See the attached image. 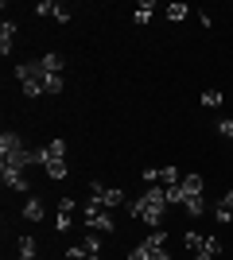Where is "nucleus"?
I'll list each match as a JSON object with an SVG mask.
<instances>
[{
  "label": "nucleus",
  "instance_id": "nucleus-1",
  "mask_svg": "<svg viewBox=\"0 0 233 260\" xmlns=\"http://www.w3.org/2000/svg\"><path fill=\"white\" fill-rule=\"evenodd\" d=\"M163 210H167V190H163L159 183H152L140 198H132V202H128V214L140 217V221H144V225H152V229L163 225Z\"/></svg>",
  "mask_w": 233,
  "mask_h": 260
},
{
  "label": "nucleus",
  "instance_id": "nucleus-2",
  "mask_svg": "<svg viewBox=\"0 0 233 260\" xmlns=\"http://www.w3.org/2000/svg\"><path fill=\"white\" fill-rule=\"evenodd\" d=\"M39 163V148H23L20 132H0V167H31Z\"/></svg>",
  "mask_w": 233,
  "mask_h": 260
},
{
  "label": "nucleus",
  "instance_id": "nucleus-3",
  "mask_svg": "<svg viewBox=\"0 0 233 260\" xmlns=\"http://www.w3.org/2000/svg\"><path fill=\"white\" fill-rule=\"evenodd\" d=\"M128 260H171L167 256V229H152V233L128 252Z\"/></svg>",
  "mask_w": 233,
  "mask_h": 260
},
{
  "label": "nucleus",
  "instance_id": "nucleus-4",
  "mask_svg": "<svg viewBox=\"0 0 233 260\" xmlns=\"http://www.w3.org/2000/svg\"><path fill=\"white\" fill-rule=\"evenodd\" d=\"M16 78H20V86H23V93H27V98H39V93H43V66H39V58H35V62H20L16 66Z\"/></svg>",
  "mask_w": 233,
  "mask_h": 260
},
{
  "label": "nucleus",
  "instance_id": "nucleus-5",
  "mask_svg": "<svg viewBox=\"0 0 233 260\" xmlns=\"http://www.w3.org/2000/svg\"><path fill=\"white\" fill-rule=\"evenodd\" d=\"M89 202H97V206H105V210H113V206H121L124 202V190L121 186H101V183H89Z\"/></svg>",
  "mask_w": 233,
  "mask_h": 260
},
{
  "label": "nucleus",
  "instance_id": "nucleus-6",
  "mask_svg": "<svg viewBox=\"0 0 233 260\" xmlns=\"http://www.w3.org/2000/svg\"><path fill=\"white\" fill-rule=\"evenodd\" d=\"M39 163H43L47 171H51V167H58V163H66V140H62V136H55L51 144H43V148H39Z\"/></svg>",
  "mask_w": 233,
  "mask_h": 260
},
{
  "label": "nucleus",
  "instance_id": "nucleus-7",
  "mask_svg": "<svg viewBox=\"0 0 233 260\" xmlns=\"http://www.w3.org/2000/svg\"><path fill=\"white\" fill-rule=\"evenodd\" d=\"M82 217H86L89 229H101V233H113V229H117V225H113V214H109L105 206H97V202H89Z\"/></svg>",
  "mask_w": 233,
  "mask_h": 260
},
{
  "label": "nucleus",
  "instance_id": "nucleus-8",
  "mask_svg": "<svg viewBox=\"0 0 233 260\" xmlns=\"http://www.w3.org/2000/svg\"><path fill=\"white\" fill-rule=\"evenodd\" d=\"M66 256H70V260H101V241H97V233H89L82 245H70Z\"/></svg>",
  "mask_w": 233,
  "mask_h": 260
},
{
  "label": "nucleus",
  "instance_id": "nucleus-9",
  "mask_svg": "<svg viewBox=\"0 0 233 260\" xmlns=\"http://www.w3.org/2000/svg\"><path fill=\"white\" fill-rule=\"evenodd\" d=\"M35 16H51V20H58V23H70V8H62L58 0H39V4H35Z\"/></svg>",
  "mask_w": 233,
  "mask_h": 260
},
{
  "label": "nucleus",
  "instance_id": "nucleus-10",
  "mask_svg": "<svg viewBox=\"0 0 233 260\" xmlns=\"http://www.w3.org/2000/svg\"><path fill=\"white\" fill-rule=\"evenodd\" d=\"M202 175L198 171H190V175H183V179H179V190H183V202H187V198H198L202 194Z\"/></svg>",
  "mask_w": 233,
  "mask_h": 260
},
{
  "label": "nucleus",
  "instance_id": "nucleus-11",
  "mask_svg": "<svg viewBox=\"0 0 233 260\" xmlns=\"http://www.w3.org/2000/svg\"><path fill=\"white\" fill-rule=\"evenodd\" d=\"M0 179H4V186H12V190H27L23 167H0Z\"/></svg>",
  "mask_w": 233,
  "mask_h": 260
},
{
  "label": "nucleus",
  "instance_id": "nucleus-12",
  "mask_svg": "<svg viewBox=\"0 0 233 260\" xmlns=\"http://www.w3.org/2000/svg\"><path fill=\"white\" fill-rule=\"evenodd\" d=\"M39 66H43V74H62V70H66V58L58 51H47L43 58H39Z\"/></svg>",
  "mask_w": 233,
  "mask_h": 260
},
{
  "label": "nucleus",
  "instance_id": "nucleus-13",
  "mask_svg": "<svg viewBox=\"0 0 233 260\" xmlns=\"http://www.w3.org/2000/svg\"><path fill=\"white\" fill-rule=\"evenodd\" d=\"M12 47H16V23H12V20H4V23H0V54L8 58V51H12Z\"/></svg>",
  "mask_w": 233,
  "mask_h": 260
},
{
  "label": "nucleus",
  "instance_id": "nucleus-14",
  "mask_svg": "<svg viewBox=\"0 0 233 260\" xmlns=\"http://www.w3.org/2000/svg\"><path fill=\"white\" fill-rule=\"evenodd\" d=\"M70 221H74V198H58V217H55V225H58V229H70Z\"/></svg>",
  "mask_w": 233,
  "mask_h": 260
},
{
  "label": "nucleus",
  "instance_id": "nucleus-15",
  "mask_svg": "<svg viewBox=\"0 0 233 260\" xmlns=\"http://www.w3.org/2000/svg\"><path fill=\"white\" fill-rule=\"evenodd\" d=\"M16 252H20V260H35L39 245H35V237H31V233H23V237L16 241Z\"/></svg>",
  "mask_w": 233,
  "mask_h": 260
},
{
  "label": "nucleus",
  "instance_id": "nucleus-16",
  "mask_svg": "<svg viewBox=\"0 0 233 260\" xmlns=\"http://www.w3.org/2000/svg\"><path fill=\"white\" fill-rule=\"evenodd\" d=\"M179 179H183L179 167H155V183H159V186H175Z\"/></svg>",
  "mask_w": 233,
  "mask_h": 260
},
{
  "label": "nucleus",
  "instance_id": "nucleus-17",
  "mask_svg": "<svg viewBox=\"0 0 233 260\" xmlns=\"http://www.w3.org/2000/svg\"><path fill=\"white\" fill-rule=\"evenodd\" d=\"M152 12H155V0H140L136 12H132V23H136V27H144V23L152 20Z\"/></svg>",
  "mask_w": 233,
  "mask_h": 260
},
{
  "label": "nucleus",
  "instance_id": "nucleus-18",
  "mask_svg": "<svg viewBox=\"0 0 233 260\" xmlns=\"http://www.w3.org/2000/svg\"><path fill=\"white\" fill-rule=\"evenodd\" d=\"M218 252H222V241H218V237H206V241H202V249L194 252V260H214Z\"/></svg>",
  "mask_w": 233,
  "mask_h": 260
},
{
  "label": "nucleus",
  "instance_id": "nucleus-19",
  "mask_svg": "<svg viewBox=\"0 0 233 260\" xmlns=\"http://www.w3.org/2000/svg\"><path fill=\"white\" fill-rule=\"evenodd\" d=\"M43 202H39V198H27V202H23V217H27V221H43Z\"/></svg>",
  "mask_w": 233,
  "mask_h": 260
},
{
  "label": "nucleus",
  "instance_id": "nucleus-20",
  "mask_svg": "<svg viewBox=\"0 0 233 260\" xmlns=\"http://www.w3.org/2000/svg\"><path fill=\"white\" fill-rule=\"evenodd\" d=\"M62 86H66V78H62V74H47L43 78V93H62Z\"/></svg>",
  "mask_w": 233,
  "mask_h": 260
},
{
  "label": "nucleus",
  "instance_id": "nucleus-21",
  "mask_svg": "<svg viewBox=\"0 0 233 260\" xmlns=\"http://www.w3.org/2000/svg\"><path fill=\"white\" fill-rule=\"evenodd\" d=\"M183 210H187L190 217H202V214H206V202H202V194H198V198H187V202H183Z\"/></svg>",
  "mask_w": 233,
  "mask_h": 260
},
{
  "label": "nucleus",
  "instance_id": "nucleus-22",
  "mask_svg": "<svg viewBox=\"0 0 233 260\" xmlns=\"http://www.w3.org/2000/svg\"><path fill=\"white\" fill-rule=\"evenodd\" d=\"M163 12H167V20H171V23H179V20H187L190 8H187V4H167Z\"/></svg>",
  "mask_w": 233,
  "mask_h": 260
},
{
  "label": "nucleus",
  "instance_id": "nucleus-23",
  "mask_svg": "<svg viewBox=\"0 0 233 260\" xmlns=\"http://www.w3.org/2000/svg\"><path fill=\"white\" fill-rule=\"evenodd\" d=\"M202 105H206V109H218V105H222V89H206V93H202Z\"/></svg>",
  "mask_w": 233,
  "mask_h": 260
},
{
  "label": "nucleus",
  "instance_id": "nucleus-24",
  "mask_svg": "<svg viewBox=\"0 0 233 260\" xmlns=\"http://www.w3.org/2000/svg\"><path fill=\"white\" fill-rule=\"evenodd\" d=\"M214 217H218V221H222V225H229V221H233V214H229V210L222 206V202H218V206H214Z\"/></svg>",
  "mask_w": 233,
  "mask_h": 260
},
{
  "label": "nucleus",
  "instance_id": "nucleus-25",
  "mask_svg": "<svg viewBox=\"0 0 233 260\" xmlns=\"http://www.w3.org/2000/svg\"><path fill=\"white\" fill-rule=\"evenodd\" d=\"M218 132H222L225 140H233V120H218Z\"/></svg>",
  "mask_w": 233,
  "mask_h": 260
},
{
  "label": "nucleus",
  "instance_id": "nucleus-26",
  "mask_svg": "<svg viewBox=\"0 0 233 260\" xmlns=\"http://www.w3.org/2000/svg\"><path fill=\"white\" fill-rule=\"evenodd\" d=\"M222 206H225V210H229V214H233V190H229V194L222 198Z\"/></svg>",
  "mask_w": 233,
  "mask_h": 260
}]
</instances>
